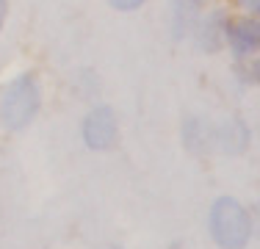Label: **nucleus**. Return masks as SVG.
I'll use <instances>...</instances> for the list:
<instances>
[{"mask_svg": "<svg viewBox=\"0 0 260 249\" xmlns=\"http://www.w3.org/2000/svg\"><path fill=\"white\" fill-rule=\"evenodd\" d=\"M219 139H221V144H224L227 152H241V149L246 147V141H249V130L241 124V119H233L221 128Z\"/></svg>", "mask_w": 260, "mask_h": 249, "instance_id": "423d86ee", "label": "nucleus"}, {"mask_svg": "<svg viewBox=\"0 0 260 249\" xmlns=\"http://www.w3.org/2000/svg\"><path fill=\"white\" fill-rule=\"evenodd\" d=\"M116 11H136L139 6H144V0H108Z\"/></svg>", "mask_w": 260, "mask_h": 249, "instance_id": "6e6552de", "label": "nucleus"}, {"mask_svg": "<svg viewBox=\"0 0 260 249\" xmlns=\"http://www.w3.org/2000/svg\"><path fill=\"white\" fill-rule=\"evenodd\" d=\"M210 235L221 249H244L252 238V224L249 213L244 210V205L233 197L216 199V205L210 208Z\"/></svg>", "mask_w": 260, "mask_h": 249, "instance_id": "f03ea898", "label": "nucleus"}, {"mask_svg": "<svg viewBox=\"0 0 260 249\" xmlns=\"http://www.w3.org/2000/svg\"><path fill=\"white\" fill-rule=\"evenodd\" d=\"M194 3H200V6H202V3H208V0H194Z\"/></svg>", "mask_w": 260, "mask_h": 249, "instance_id": "f8f14e48", "label": "nucleus"}, {"mask_svg": "<svg viewBox=\"0 0 260 249\" xmlns=\"http://www.w3.org/2000/svg\"><path fill=\"white\" fill-rule=\"evenodd\" d=\"M42 105L39 78L34 72H22L3 86L0 91V122L9 130H20L36 116Z\"/></svg>", "mask_w": 260, "mask_h": 249, "instance_id": "f257e3e1", "label": "nucleus"}, {"mask_svg": "<svg viewBox=\"0 0 260 249\" xmlns=\"http://www.w3.org/2000/svg\"><path fill=\"white\" fill-rule=\"evenodd\" d=\"M83 141L91 149H108L116 141V116L108 105H97L83 119Z\"/></svg>", "mask_w": 260, "mask_h": 249, "instance_id": "20e7f679", "label": "nucleus"}, {"mask_svg": "<svg viewBox=\"0 0 260 249\" xmlns=\"http://www.w3.org/2000/svg\"><path fill=\"white\" fill-rule=\"evenodd\" d=\"M3 20H6V0H0V28H3Z\"/></svg>", "mask_w": 260, "mask_h": 249, "instance_id": "9b49d317", "label": "nucleus"}, {"mask_svg": "<svg viewBox=\"0 0 260 249\" xmlns=\"http://www.w3.org/2000/svg\"><path fill=\"white\" fill-rule=\"evenodd\" d=\"M235 3H238L241 9L246 11V14H252V17H260V0H235Z\"/></svg>", "mask_w": 260, "mask_h": 249, "instance_id": "1a4fd4ad", "label": "nucleus"}, {"mask_svg": "<svg viewBox=\"0 0 260 249\" xmlns=\"http://www.w3.org/2000/svg\"><path fill=\"white\" fill-rule=\"evenodd\" d=\"M227 47L233 50V55L238 61L252 58L260 53V17H238V20L227 22Z\"/></svg>", "mask_w": 260, "mask_h": 249, "instance_id": "7ed1b4c3", "label": "nucleus"}, {"mask_svg": "<svg viewBox=\"0 0 260 249\" xmlns=\"http://www.w3.org/2000/svg\"><path fill=\"white\" fill-rule=\"evenodd\" d=\"M227 22H230V17H227L221 9L210 11L205 20L200 22V28H197V45H200V50H205V53H216V50L224 47V42H227Z\"/></svg>", "mask_w": 260, "mask_h": 249, "instance_id": "39448f33", "label": "nucleus"}, {"mask_svg": "<svg viewBox=\"0 0 260 249\" xmlns=\"http://www.w3.org/2000/svg\"><path fill=\"white\" fill-rule=\"evenodd\" d=\"M197 6L200 3H194V0H175V14H172V20H175V36H183L197 22Z\"/></svg>", "mask_w": 260, "mask_h": 249, "instance_id": "0eeeda50", "label": "nucleus"}, {"mask_svg": "<svg viewBox=\"0 0 260 249\" xmlns=\"http://www.w3.org/2000/svg\"><path fill=\"white\" fill-rule=\"evenodd\" d=\"M249 224H252V233L260 235V202L252 208V216H249Z\"/></svg>", "mask_w": 260, "mask_h": 249, "instance_id": "9d476101", "label": "nucleus"}]
</instances>
